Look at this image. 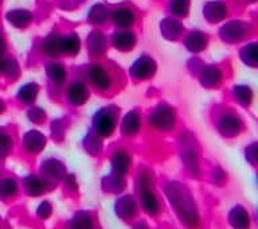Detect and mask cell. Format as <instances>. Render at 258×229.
<instances>
[{
  "mask_svg": "<svg viewBox=\"0 0 258 229\" xmlns=\"http://www.w3.org/2000/svg\"><path fill=\"white\" fill-rule=\"evenodd\" d=\"M116 16H120V23L121 24H128L131 22V14L128 12H120V14H117Z\"/></svg>",
  "mask_w": 258,
  "mask_h": 229,
  "instance_id": "cell-1",
  "label": "cell"
}]
</instances>
